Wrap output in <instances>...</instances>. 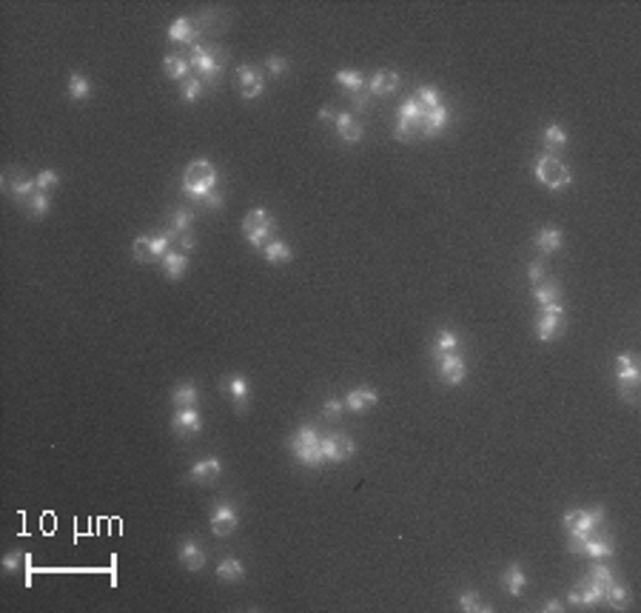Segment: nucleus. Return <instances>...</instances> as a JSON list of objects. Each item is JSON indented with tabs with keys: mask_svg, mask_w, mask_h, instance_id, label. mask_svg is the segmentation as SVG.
Wrapping results in <instances>:
<instances>
[{
	"mask_svg": "<svg viewBox=\"0 0 641 613\" xmlns=\"http://www.w3.org/2000/svg\"><path fill=\"white\" fill-rule=\"evenodd\" d=\"M528 280L533 282V286H536V282H541V280H544V268H541V260L530 263V268H528Z\"/></svg>",
	"mask_w": 641,
	"mask_h": 613,
	"instance_id": "nucleus-52",
	"label": "nucleus"
},
{
	"mask_svg": "<svg viewBox=\"0 0 641 613\" xmlns=\"http://www.w3.org/2000/svg\"><path fill=\"white\" fill-rule=\"evenodd\" d=\"M263 254H266V260L268 263H274V266H285V263H291V248L285 246L282 240H271L266 248H263Z\"/></svg>",
	"mask_w": 641,
	"mask_h": 613,
	"instance_id": "nucleus-33",
	"label": "nucleus"
},
{
	"mask_svg": "<svg viewBox=\"0 0 641 613\" xmlns=\"http://www.w3.org/2000/svg\"><path fill=\"white\" fill-rule=\"evenodd\" d=\"M567 602L576 605V607H593V605L604 602V591H602V587H596V585H593V582L584 576V579L573 587V591L567 594Z\"/></svg>",
	"mask_w": 641,
	"mask_h": 613,
	"instance_id": "nucleus-14",
	"label": "nucleus"
},
{
	"mask_svg": "<svg viewBox=\"0 0 641 613\" xmlns=\"http://www.w3.org/2000/svg\"><path fill=\"white\" fill-rule=\"evenodd\" d=\"M162 68H165V75H169L171 80H183L188 75V68H192V60H188L185 55H180V52H171V55H165Z\"/></svg>",
	"mask_w": 641,
	"mask_h": 613,
	"instance_id": "nucleus-28",
	"label": "nucleus"
},
{
	"mask_svg": "<svg viewBox=\"0 0 641 613\" xmlns=\"http://www.w3.org/2000/svg\"><path fill=\"white\" fill-rule=\"evenodd\" d=\"M26 208L32 211V217H43V214H49V208H52L49 192H35V194L26 200Z\"/></svg>",
	"mask_w": 641,
	"mask_h": 613,
	"instance_id": "nucleus-40",
	"label": "nucleus"
},
{
	"mask_svg": "<svg viewBox=\"0 0 641 613\" xmlns=\"http://www.w3.org/2000/svg\"><path fill=\"white\" fill-rule=\"evenodd\" d=\"M223 203H225V200H223V194H220V192H211V194H205V200H203V205H205L208 211H220V208H223Z\"/></svg>",
	"mask_w": 641,
	"mask_h": 613,
	"instance_id": "nucleus-51",
	"label": "nucleus"
},
{
	"mask_svg": "<svg viewBox=\"0 0 641 613\" xmlns=\"http://www.w3.org/2000/svg\"><path fill=\"white\" fill-rule=\"evenodd\" d=\"M561 243H564V234L559 231V228H541L539 234H536V237H533V246L544 254V257H548V254H553V251H559L561 248Z\"/></svg>",
	"mask_w": 641,
	"mask_h": 613,
	"instance_id": "nucleus-24",
	"label": "nucleus"
},
{
	"mask_svg": "<svg viewBox=\"0 0 641 613\" xmlns=\"http://www.w3.org/2000/svg\"><path fill=\"white\" fill-rule=\"evenodd\" d=\"M192 220H194V214H192V211H185V208H177L174 214H171V228L165 231V237H169V240H177L180 234H185V231H192Z\"/></svg>",
	"mask_w": 641,
	"mask_h": 613,
	"instance_id": "nucleus-32",
	"label": "nucleus"
},
{
	"mask_svg": "<svg viewBox=\"0 0 641 613\" xmlns=\"http://www.w3.org/2000/svg\"><path fill=\"white\" fill-rule=\"evenodd\" d=\"M533 297L539 305H550V302H559V286L553 280H541L533 286Z\"/></svg>",
	"mask_w": 641,
	"mask_h": 613,
	"instance_id": "nucleus-35",
	"label": "nucleus"
},
{
	"mask_svg": "<svg viewBox=\"0 0 641 613\" xmlns=\"http://www.w3.org/2000/svg\"><path fill=\"white\" fill-rule=\"evenodd\" d=\"M561 328H564V314H541L536 322V337L541 342H550L561 334Z\"/></svg>",
	"mask_w": 641,
	"mask_h": 613,
	"instance_id": "nucleus-22",
	"label": "nucleus"
},
{
	"mask_svg": "<svg viewBox=\"0 0 641 613\" xmlns=\"http://www.w3.org/2000/svg\"><path fill=\"white\" fill-rule=\"evenodd\" d=\"M23 559H26V553H23V551H12V553H6V556H3V571H17Z\"/></svg>",
	"mask_w": 641,
	"mask_h": 613,
	"instance_id": "nucleus-50",
	"label": "nucleus"
},
{
	"mask_svg": "<svg viewBox=\"0 0 641 613\" xmlns=\"http://www.w3.org/2000/svg\"><path fill=\"white\" fill-rule=\"evenodd\" d=\"M536 180L541 183V185H548L550 192H559V188H567L570 185V180H573V174H570V169L564 166L561 160H556L553 154H541L539 160H536Z\"/></svg>",
	"mask_w": 641,
	"mask_h": 613,
	"instance_id": "nucleus-4",
	"label": "nucleus"
},
{
	"mask_svg": "<svg viewBox=\"0 0 641 613\" xmlns=\"http://www.w3.org/2000/svg\"><path fill=\"white\" fill-rule=\"evenodd\" d=\"M584 553L590 559H610L615 553V545H613L610 536H590L584 542Z\"/></svg>",
	"mask_w": 641,
	"mask_h": 613,
	"instance_id": "nucleus-27",
	"label": "nucleus"
},
{
	"mask_svg": "<svg viewBox=\"0 0 641 613\" xmlns=\"http://www.w3.org/2000/svg\"><path fill=\"white\" fill-rule=\"evenodd\" d=\"M169 237H165V231L162 234H142V237L134 240L131 246V254H134V260L137 263H154V260H162L165 254H169Z\"/></svg>",
	"mask_w": 641,
	"mask_h": 613,
	"instance_id": "nucleus-6",
	"label": "nucleus"
},
{
	"mask_svg": "<svg viewBox=\"0 0 641 613\" xmlns=\"http://www.w3.org/2000/svg\"><path fill=\"white\" fill-rule=\"evenodd\" d=\"M6 192H9V197H15V200H20V203H26V200L37 192V183H35L32 177H26V174L9 172V177H6Z\"/></svg>",
	"mask_w": 641,
	"mask_h": 613,
	"instance_id": "nucleus-18",
	"label": "nucleus"
},
{
	"mask_svg": "<svg viewBox=\"0 0 641 613\" xmlns=\"http://www.w3.org/2000/svg\"><path fill=\"white\" fill-rule=\"evenodd\" d=\"M211 533L214 536H231L234 531H236V511L228 505V502H217L214 505V511H211Z\"/></svg>",
	"mask_w": 641,
	"mask_h": 613,
	"instance_id": "nucleus-13",
	"label": "nucleus"
},
{
	"mask_svg": "<svg viewBox=\"0 0 641 613\" xmlns=\"http://www.w3.org/2000/svg\"><path fill=\"white\" fill-rule=\"evenodd\" d=\"M236 80H240V94L245 100H257L259 94L266 91V80L263 75H259V68L243 63V66H236Z\"/></svg>",
	"mask_w": 641,
	"mask_h": 613,
	"instance_id": "nucleus-11",
	"label": "nucleus"
},
{
	"mask_svg": "<svg viewBox=\"0 0 641 613\" xmlns=\"http://www.w3.org/2000/svg\"><path fill=\"white\" fill-rule=\"evenodd\" d=\"M447 126V109L445 106H436V109H427L425 117H422V126H419V134L422 137H439Z\"/></svg>",
	"mask_w": 641,
	"mask_h": 613,
	"instance_id": "nucleus-19",
	"label": "nucleus"
},
{
	"mask_svg": "<svg viewBox=\"0 0 641 613\" xmlns=\"http://www.w3.org/2000/svg\"><path fill=\"white\" fill-rule=\"evenodd\" d=\"M225 388H228V394H231V399L236 405H245V399H248V383H245V376H240V374H231L228 376V383H225Z\"/></svg>",
	"mask_w": 641,
	"mask_h": 613,
	"instance_id": "nucleus-37",
	"label": "nucleus"
},
{
	"mask_svg": "<svg viewBox=\"0 0 641 613\" xmlns=\"http://www.w3.org/2000/svg\"><path fill=\"white\" fill-rule=\"evenodd\" d=\"M214 185H217V169L208 160L188 163V169L183 174V192L188 200H205V194L214 192Z\"/></svg>",
	"mask_w": 641,
	"mask_h": 613,
	"instance_id": "nucleus-1",
	"label": "nucleus"
},
{
	"mask_svg": "<svg viewBox=\"0 0 641 613\" xmlns=\"http://www.w3.org/2000/svg\"><path fill=\"white\" fill-rule=\"evenodd\" d=\"M66 89H68V98L71 100H86L89 94H91V80L86 75H71Z\"/></svg>",
	"mask_w": 641,
	"mask_h": 613,
	"instance_id": "nucleus-39",
	"label": "nucleus"
},
{
	"mask_svg": "<svg viewBox=\"0 0 641 613\" xmlns=\"http://www.w3.org/2000/svg\"><path fill=\"white\" fill-rule=\"evenodd\" d=\"M171 403H174L177 408L194 405V403H197V388H194V383H180V385L174 388V394H171Z\"/></svg>",
	"mask_w": 641,
	"mask_h": 613,
	"instance_id": "nucleus-38",
	"label": "nucleus"
},
{
	"mask_svg": "<svg viewBox=\"0 0 641 613\" xmlns=\"http://www.w3.org/2000/svg\"><path fill=\"white\" fill-rule=\"evenodd\" d=\"M396 86H399V75H396V72H385V68H382V72H376V75L368 80V91L376 94V98L396 91Z\"/></svg>",
	"mask_w": 641,
	"mask_h": 613,
	"instance_id": "nucleus-26",
	"label": "nucleus"
},
{
	"mask_svg": "<svg viewBox=\"0 0 641 613\" xmlns=\"http://www.w3.org/2000/svg\"><path fill=\"white\" fill-rule=\"evenodd\" d=\"M243 231H245L251 248H266L274 240L277 220L271 217L268 208H254V211H248L245 220H243Z\"/></svg>",
	"mask_w": 641,
	"mask_h": 613,
	"instance_id": "nucleus-2",
	"label": "nucleus"
},
{
	"mask_svg": "<svg viewBox=\"0 0 641 613\" xmlns=\"http://www.w3.org/2000/svg\"><path fill=\"white\" fill-rule=\"evenodd\" d=\"M416 100H419L422 109H436V106H442V94L434 86H422L416 91Z\"/></svg>",
	"mask_w": 641,
	"mask_h": 613,
	"instance_id": "nucleus-44",
	"label": "nucleus"
},
{
	"mask_svg": "<svg viewBox=\"0 0 641 613\" xmlns=\"http://www.w3.org/2000/svg\"><path fill=\"white\" fill-rule=\"evenodd\" d=\"M203 80L200 77H185L183 80V86H180V98L185 100V103H197V98L203 94Z\"/></svg>",
	"mask_w": 641,
	"mask_h": 613,
	"instance_id": "nucleus-42",
	"label": "nucleus"
},
{
	"mask_svg": "<svg viewBox=\"0 0 641 613\" xmlns=\"http://www.w3.org/2000/svg\"><path fill=\"white\" fill-rule=\"evenodd\" d=\"M319 448H322V457L325 462H345L356 454V442L345 434H328L319 437Z\"/></svg>",
	"mask_w": 641,
	"mask_h": 613,
	"instance_id": "nucleus-10",
	"label": "nucleus"
},
{
	"mask_svg": "<svg viewBox=\"0 0 641 613\" xmlns=\"http://www.w3.org/2000/svg\"><path fill=\"white\" fill-rule=\"evenodd\" d=\"M177 556H180V562H183V568H188V571H200V568H205V551H203V545L200 542H194V539H185V542H180V551H177Z\"/></svg>",
	"mask_w": 641,
	"mask_h": 613,
	"instance_id": "nucleus-17",
	"label": "nucleus"
},
{
	"mask_svg": "<svg viewBox=\"0 0 641 613\" xmlns=\"http://www.w3.org/2000/svg\"><path fill=\"white\" fill-rule=\"evenodd\" d=\"M217 579L220 582H243L245 579V568L240 565V559H234V556H225L220 565H217Z\"/></svg>",
	"mask_w": 641,
	"mask_h": 613,
	"instance_id": "nucleus-29",
	"label": "nucleus"
},
{
	"mask_svg": "<svg viewBox=\"0 0 641 613\" xmlns=\"http://www.w3.org/2000/svg\"><path fill=\"white\" fill-rule=\"evenodd\" d=\"M35 183H37V192H52V188L60 183V177H57L55 169H46V172H40V174L35 177Z\"/></svg>",
	"mask_w": 641,
	"mask_h": 613,
	"instance_id": "nucleus-46",
	"label": "nucleus"
},
{
	"mask_svg": "<svg viewBox=\"0 0 641 613\" xmlns=\"http://www.w3.org/2000/svg\"><path fill=\"white\" fill-rule=\"evenodd\" d=\"M171 426H174V431L180 434V437H192V434H197L200 428H203V419H200V414L188 405V408H177V414H174V419H171Z\"/></svg>",
	"mask_w": 641,
	"mask_h": 613,
	"instance_id": "nucleus-20",
	"label": "nucleus"
},
{
	"mask_svg": "<svg viewBox=\"0 0 641 613\" xmlns=\"http://www.w3.org/2000/svg\"><path fill=\"white\" fill-rule=\"evenodd\" d=\"M319 120H337V114L331 109H319Z\"/></svg>",
	"mask_w": 641,
	"mask_h": 613,
	"instance_id": "nucleus-55",
	"label": "nucleus"
},
{
	"mask_svg": "<svg viewBox=\"0 0 641 613\" xmlns=\"http://www.w3.org/2000/svg\"><path fill=\"white\" fill-rule=\"evenodd\" d=\"M541 610H544V613H550V610H553V613H559V610H564V605H561L559 599H550V602H544V605H541Z\"/></svg>",
	"mask_w": 641,
	"mask_h": 613,
	"instance_id": "nucleus-54",
	"label": "nucleus"
},
{
	"mask_svg": "<svg viewBox=\"0 0 641 613\" xmlns=\"http://www.w3.org/2000/svg\"><path fill=\"white\" fill-rule=\"evenodd\" d=\"M427 109L419 106L416 98L405 100L399 106V123L393 129V137L399 140V143H414V137L419 134V126H422V117H425Z\"/></svg>",
	"mask_w": 641,
	"mask_h": 613,
	"instance_id": "nucleus-5",
	"label": "nucleus"
},
{
	"mask_svg": "<svg viewBox=\"0 0 641 613\" xmlns=\"http://www.w3.org/2000/svg\"><path fill=\"white\" fill-rule=\"evenodd\" d=\"M439 365V376L445 385H462L465 376H467V368H465V360L462 354H445V357L436 360Z\"/></svg>",
	"mask_w": 641,
	"mask_h": 613,
	"instance_id": "nucleus-12",
	"label": "nucleus"
},
{
	"mask_svg": "<svg viewBox=\"0 0 641 613\" xmlns=\"http://www.w3.org/2000/svg\"><path fill=\"white\" fill-rule=\"evenodd\" d=\"M185 271H188V257H185V254L169 251V254L162 257V274L169 277V280H180Z\"/></svg>",
	"mask_w": 641,
	"mask_h": 613,
	"instance_id": "nucleus-30",
	"label": "nucleus"
},
{
	"mask_svg": "<svg viewBox=\"0 0 641 613\" xmlns=\"http://www.w3.org/2000/svg\"><path fill=\"white\" fill-rule=\"evenodd\" d=\"M376 391H371V388H353L351 394H345V408L348 411H356V414H362V411H368V408H373L376 405Z\"/></svg>",
	"mask_w": 641,
	"mask_h": 613,
	"instance_id": "nucleus-23",
	"label": "nucleus"
},
{
	"mask_svg": "<svg viewBox=\"0 0 641 613\" xmlns=\"http://www.w3.org/2000/svg\"><path fill=\"white\" fill-rule=\"evenodd\" d=\"M188 60H192V68H197L200 72V80L205 83H217L220 80V75H223V63L214 57V52L211 49H205V46H200V43H194L192 46V55H188Z\"/></svg>",
	"mask_w": 641,
	"mask_h": 613,
	"instance_id": "nucleus-8",
	"label": "nucleus"
},
{
	"mask_svg": "<svg viewBox=\"0 0 641 613\" xmlns=\"http://www.w3.org/2000/svg\"><path fill=\"white\" fill-rule=\"evenodd\" d=\"M266 68L274 75V77H279V75H285V68H288V63H285V57L282 55H271L268 60H266Z\"/></svg>",
	"mask_w": 641,
	"mask_h": 613,
	"instance_id": "nucleus-48",
	"label": "nucleus"
},
{
	"mask_svg": "<svg viewBox=\"0 0 641 613\" xmlns=\"http://www.w3.org/2000/svg\"><path fill=\"white\" fill-rule=\"evenodd\" d=\"M502 587H505V594L519 599L521 594H525V587H528V576L525 571H521V565L519 562H510L508 568L502 571Z\"/></svg>",
	"mask_w": 641,
	"mask_h": 613,
	"instance_id": "nucleus-15",
	"label": "nucleus"
},
{
	"mask_svg": "<svg viewBox=\"0 0 641 613\" xmlns=\"http://www.w3.org/2000/svg\"><path fill=\"white\" fill-rule=\"evenodd\" d=\"M177 240H180V246H183V248H194V246H197V240H194V234H192V231H185V234H180Z\"/></svg>",
	"mask_w": 641,
	"mask_h": 613,
	"instance_id": "nucleus-53",
	"label": "nucleus"
},
{
	"mask_svg": "<svg viewBox=\"0 0 641 613\" xmlns=\"http://www.w3.org/2000/svg\"><path fill=\"white\" fill-rule=\"evenodd\" d=\"M602 520H604V508H587V511L570 508V511L564 513V528L590 536L593 531H596V525H599Z\"/></svg>",
	"mask_w": 641,
	"mask_h": 613,
	"instance_id": "nucleus-9",
	"label": "nucleus"
},
{
	"mask_svg": "<svg viewBox=\"0 0 641 613\" xmlns=\"http://www.w3.org/2000/svg\"><path fill=\"white\" fill-rule=\"evenodd\" d=\"M203 32L194 26V20L192 17H177L171 26H169V40H174V43H197V37H200Z\"/></svg>",
	"mask_w": 641,
	"mask_h": 613,
	"instance_id": "nucleus-21",
	"label": "nucleus"
},
{
	"mask_svg": "<svg viewBox=\"0 0 641 613\" xmlns=\"http://www.w3.org/2000/svg\"><path fill=\"white\" fill-rule=\"evenodd\" d=\"M334 126H337V134L345 140V143H360V140H362V126L356 123V120H353V114H348V111L337 114Z\"/></svg>",
	"mask_w": 641,
	"mask_h": 613,
	"instance_id": "nucleus-25",
	"label": "nucleus"
},
{
	"mask_svg": "<svg viewBox=\"0 0 641 613\" xmlns=\"http://www.w3.org/2000/svg\"><path fill=\"white\" fill-rule=\"evenodd\" d=\"M371 98H373V94L368 91V86L360 89V91H353V109H356V111H365V109L371 106Z\"/></svg>",
	"mask_w": 641,
	"mask_h": 613,
	"instance_id": "nucleus-49",
	"label": "nucleus"
},
{
	"mask_svg": "<svg viewBox=\"0 0 641 613\" xmlns=\"http://www.w3.org/2000/svg\"><path fill=\"white\" fill-rule=\"evenodd\" d=\"M459 607L462 610H467V613H487L490 610V605H485L482 602V596L476 594V591H465V594H459Z\"/></svg>",
	"mask_w": 641,
	"mask_h": 613,
	"instance_id": "nucleus-41",
	"label": "nucleus"
},
{
	"mask_svg": "<svg viewBox=\"0 0 641 613\" xmlns=\"http://www.w3.org/2000/svg\"><path fill=\"white\" fill-rule=\"evenodd\" d=\"M587 579H590L593 585H596V587H602V591H604V596H607V587L615 582L613 571L607 568L604 562H596V565H593V568H590V574H587Z\"/></svg>",
	"mask_w": 641,
	"mask_h": 613,
	"instance_id": "nucleus-36",
	"label": "nucleus"
},
{
	"mask_svg": "<svg viewBox=\"0 0 641 613\" xmlns=\"http://www.w3.org/2000/svg\"><path fill=\"white\" fill-rule=\"evenodd\" d=\"M342 411H345V403H342V399H337V396L325 399V405H322V417H325V419H340Z\"/></svg>",
	"mask_w": 641,
	"mask_h": 613,
	"instance_id": "nucleus-47",
	"label": "nucleus"
},
{
	"mask_svg": "<svg viewBox=\"0 0 641 613\" xmlns=\"http://www.w3.org/2000/svg\"><path fill=\"white\" fill-rule=\"evenodd\" d=\"M544 143H548V149H564L567 146V134L561 131L559 123H550L548 129H544Z\"/></svg>",
	"mask_w": 641,
	"mask_h": 613,
	"instance_id": "nucleus-45",
	"label": "nucleus"
},
{
	"mask_svg": "<svg viewBox=\"0 0 641 613\" xmlns=\"http://www.w3.org/2000/svg\"><path fill=\"white\" fill-rule=\"evenodd\" d=\"M604 602H610V607H615V610H624V607L630 605V587L622 585V582H613V585L607 587Z\"/></svg>",
	"mask_w": 641,
	"mask_h": 613,
	"instance_id": "nucleus-34",
	"label": "nucleus"
},
{
	"mask_svg": "<svg viewBox=\"0 0 641 613\" xmlns=\"http://www.w3.org/2000/svg\"><path fill=\"white\" fill-rule=\"evenodd\" d=\"M445 354H459V337L450 331V328H442L436 342H434V360L445 357Z\"/></svg>",
	"mask_w": 641,
	"mask_h": 613,
	"instance_id": "nucleus-31",
	"label": "nucleus"
},
{
	"mask_svg": "<svg viewBox=\"0 0 641 613\" xmlns=\"http://www.w3.org/2000/svg\"><path fill=\"white\" fill-rule=\"evenodd\" d=\"M337 83L342 86V89H348V91H360V89H365L368 83H365V77L360 75V72H337Z\"/></svg>",
	"mask_w": 641,
	"mask_h": 613,
	"instance_id": "nucleus-43",
	"label": "nucleus"
},
{
	"mask_svg": "<svg viewBox=\"0 0 641 613\" xmlns=\"http://www.w3.org/2000/svg\"><path fill=\"white\" fill-rule=\"evenodd\" d=\"M291 451H294V457H297L302 465H308V468H319V465H325L322 448H319V434H317L311 426H302V428L294 434V439H291Z\"/></svg>",
	"mask_w": 641,
	"mask_h": 613,
	"instance_id": "nucleus-3",
	"label": "nucleus"
},
{
	"mask_svg": "<svg viewBox=\"0 0 641 613\" xmlns=\"http://www.w3.org/2000/svg\"><path fill=\"white\" fill-rule=\"evenodd\" d=\"M220 470H223V462L217 457H205V459H200V462H194L192 468H188V479L200 482V485H208L211 479L220 477Z\"/></svg>",
	"mask_w": 641,
	"mask_h": 613,
	"instance_id": "nucleus-16",
	"label": "nucleus"
},
{
	"mask_svg": "<svg viewBox=\"0 0 641 613\" xmlns=\"http://www.w3.org/2000/svg\"><path fill=\"white\" fill-rule=\"evenodd\" d=\"M615 376H619V394L627 403H635L638 399V365L630 354H619V360H615Z\"/></svg>",
	"mask_w": 641,
	"mask_h": 613,
	"instance_id": "nucleus-7",
	"label": "nucleus"
}]
</instances>
